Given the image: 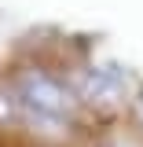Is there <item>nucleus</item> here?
Masks as SVG:
<instances>
[{"mask_svg":"<svg viewBox=\"0 0 143 147\" xmlns=\"http://www.w3.org/2000/svg\"><path fill=\"white\" fill-rule=\"evenodd\" d=\"M121 85V74L114 70V66H107V70H95L88 77V85H85V92L88 96H95V99H103V96H114V88Z\"/></svg>","mask_w":143,"mask_h":147,"instance_id":"obj_2","label":"nucleus"},{"mask_svg":"<svg viewBox=\"0 0 143 147\" xmlns=\"http://www.w3.org/2000/svg\"><path fill=\"white\" fill-rule=\"evenodd\" d=\"M22 99L40 118H59V114H66V107H70L66 92L59 88L52 77H44V74H26L22 77Z\"/></svg>","mask_w":143,"mask_h":147,"instance_id":"obj_1","label":"nucleus"}]
</instances>
